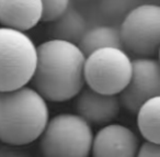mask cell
I'll use <instances>...</instances> for the list:
<instances>
[{"label": "cell", "mask_w": 160, "mask_h": 157, "mask_svg": "<svg viewBox=\"0 0 160 157\" xmlns=\"http://www.w3.org/2000/svg\"><path fill=\"white\" fill-rule=\"evenodd\" d=\"M36 56L30 82L46 102L68 101L85 88L86 56L77 45L51 39L36 47Z\"/></svg>", "instance_id": "cell-1"}, {"label": "cell", "mask_w": 160, "mask_h": 157, "mask_svg": "<svg viewBox=\"0 0 160 157\" xmlns=\"http://www.w3.org/2000/svg\"><path fill=\"white\" fill-rule=\"evenodd\" d=\"M49 120L47 102L32 87L0 92V141L24 146L40 139Z\"/></svg>", "instance_id": "cell-2"}, {"label": "cell", "mask_w": 160, "mask_h": 157, "mask_svg": "<svg viewBox=\"0 0 160 157\" xmlns=\"http://www.w3.org/2000/svg\"><path fill=\"white\" fill-rule=\"evenodd\" d=\"M93 141L91 125L75 113H60L48 120L40 136L44 157H89Z\"/></svg>", "instance_id": "cell-3"}, {"label": "cell", "mask_w": 160, "mask_h": 157, "mask_svg": "<svg viewBox=\"0 0 160 157\" xmlns=\"http://www.w3.org/2000/svg\"><path fill=\"white\" fill-rule=\"evenodd\" d=\"M36 57V46L28 34L0 27V92L28 86Z\"/></svg>", "instance_id": "cell-4"}, {"label": "cell", "mask_w": 160, "mask_h": 157, "mask_svg": "<svg viewBox=\"0 0 160 157\" xmlns=\"http://www.w3.org/2000/svg\"><path fill=\"white\" fill-rule=\"evenodd\" d=\"M132 76V60L123 49L105 47L86 56L85 84L102 95L118 96Z\"/></svg>", "instance_id": "cell-5"}, {"label": "cell", "mask_w": 160, "mask_h": 157, "mask_svg": "<svg viewBox=\"0 0 160 157\" xmlns=\"http://www.w3.org/2000/svg\"><path fill=\"white\" fill-rule=\"evenodd\" d=\"M118 32L125 52L138 58H156L160 49V7L139 5L123 19Z\"/></svg>", "instance_id": "cell-6"}, {"label": "cell", "mask_w": 160, "mask_h": 157, "mask_svg": "<svg viewBox=\"0 0 160 157\" xmlns=\"http://www.w3.org/2000/svg\"><path fill=\"white\" fill-rule=\"evenodd\" d=\"M160 97V64L157 58L132 60V76L127 86L118 95L121 106L136 113L142 104Z\"/></svg>", "instance_id": "cell-7"}, {"label": "cell", "mask_w": 160, "mask_h": 157, "mask_svg": "<svg viewBox=\"0 0 160 157\" xmlns=\"http://www.w3.org/2000/svg\"><path fill=\"white\" fill-rule=\"evenodd\" d=\"M138 147V137L131 128L111 123L93 135L91 154L92 157H136Z\"/></svg>", "instance_id": "cell-8"}, {"label": "cell", "mask_w": 160, "mask_h": 157, "mask_svg": "<svg viewBox=\"0 0 160 157\" xmlns=\"http://www.w3.org/2000/svg\"><path fill=\"white\" fill-rule=\"evenodd\" d=\"M78 115L89 124L108 125L118 118L121 103L118 96L102 95L90 88H83L77 96Z\"/></svg>", "instance_id": "cell-9"}, {"label": "cell", "mask_w": 160, "mask_h": 157, "mask_svg": "<svg viewBox=\"0 0 160 157\" xmlns=\"http://www.w3.org/2000/svg\"><path fill=\"white\" fill-rule=\"evenodd\" d=\"M42 19L41 0H0V24L2 28L27 32Z\"/></svg>", "instance_id": "cell-10"}, {"label": "cell", "mask_w": 160, "mask_h": 157, "mask_svg": "<svg viewBox=\"0 0 160 157\" xmlns=\"http://www.w3.org/2000/svg\"><path fill=\"white\" fill-rule=\"evenodd\" d=\"M87 31V21L76 8L69 7L53 22L51 29L52 40H60L78 45Z\"/></svg>", "instance_id": "cell-11"}, {"label": "cell", "mask_w": 160, "mask_h": 157, "mask_svg": "<svg viewBox=\"0 0 160 157\" xmlns=\"http://www.w3.org/2000/svg\"><path fill=\"white\" fill-rule=\"evenodd\" d=\"M85 56L105 47L122 49L118 29L109 25H98L87 30L77 45Z\"/></svg>", "instance_id": "cell-12"}, {"label": "cell", "mask_w": 160, "mask_h": 157, "mask_svg": "<svg viewBox=\"0 0 160 157\" xmlns=\"http://www.w3.org/2000/svg\"><path fill=\"white\" fill-rule=\"evenodd\" d=\"M136 113L138 130L145 141L160 144V97L146 101Z\"/></svg>", "instance_id": "cell-13"}, {"label": "cell", "mask_w": 160, "mask_h": 157, "mask_svg": "<svg viewBox=\"0 0 160 157\" xmlns=\"http://www.w3.org/2000/svg\"><path fill=\"white\" fill-rule=\"evenodd\" d=\"M139 5H142L140 0H100L99 8L107 18L123 20Z\"/></svg>", "instance_id": "cell-14"}, {"label": "cell", "mask_w": 160, "mask_h": 157, "mask_svg": "<svg viewBox=\"0 0 160 157\" xmlns=\"http://www.w3.org/2000/svg\"><path fill=\"white\" fill-rule=\"evenodd\" d=\"M41 3L42 22H54L70 7V0H41Z\"/></svg>", "instance_id": "cell-15"}, {"label": "cell", "mask_w": 160, "mask_h": 157, "mask_svg": "<svg viewBox=\"0 0 160 157\" xmlns=\"http://www.w3.org/2000/svg\"><path fill=\"white\" fill-rule=\"evenodd\" d=\"M136 157H160V144L145 141L138 147Z\"/></svg>", "instance_id": "cell-16"}]
</instances>
